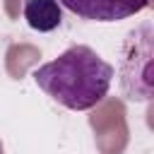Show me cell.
<instances>
[{"label":"cell","mask_w":154,"mask_h":154,"mask_svg":"<svg viewBox=\"0 0 154 154\" xmlns=\"http://www.w3.org/2000/svg\"><path fill=\"white\" fill-rule=\"evenodd\" d=\"M0 154H5V147H2V140H0Z\"/></svg>","instance_id":"5"},{"label":"cell","mask_w":154,"mask_h":154,"mask_svg":"<svg viewBox=\"0 0 154 154\" xmlns=\"http://www.w3.org/2000/svg\"><path fill=\"white\" fill-rule=\"evenodd\" d=\"M65 10L87 22H120L142 12L149 0H58Z\"/></svg>","instance_id":"3"},{"label":"cell","mask_w":154,"mask_h":154,"mask_svg":"<svg viewBox=\"0 0 154 154\" xmlns=\"http://www.w3.org/2000/svg\"><path fill=\"white\" fill-rule=\"evenodd\" d=\"M118 87L125 101H154V22L130 29L120 46Z\"/></svg>","instance_id":"2"},{"label":"cell","mask_w":154,"mask_h":154,"mask_svg":"<svg viewBox=\"0 0 154 154\" xmlns=\"http://www.w3.org/2000/svg\"><path fill=\"white\" fill-rule=\"evenodd\" d=\"M24 19L34 31H53L63 22V7L58 0H26L24 2Z\"/></svg>","instance_id":"4"},{"label":"cell","mask_w":154,"mask_h":154,"mask_svg":"<svg viewBox=\"0 0 154 154\" xmlns=\"http://www.w3.org/2000/svg\"><path fill=\"white\" fill-rule=\"evenodd\" d=\"M116 70L94 48L75 43L55 60L34 70V82L53 101L70 111H89L111 89Z\"/></svg>","instance_id":"1"}]
</instances>
